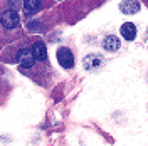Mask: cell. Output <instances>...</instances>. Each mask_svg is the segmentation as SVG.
<instances>
[{
    "mask_svg": "<svg viewBox=\"0 0 148 146\" xmlns=\"http://www.w3.org/2000/svg\"><path fill=\"white\" fill-rule=\"evenodd\" d=\"M57 61H59L61 67H64V69H73L74 67V55L67 47L57 49Z\"/></svg>",
    "mask_w": 148,
    "mask_h": 146,
    "instance_id": "1",
    "label": "cell"
},
{
    "mask_svg": "<svg viewBox=\"0 0 148 146\" xmlns=\"http://www.w3.org/2000/svg\"><path fill=\"white\" fill-rule=\"evenodd\" d=\"M17 62L20 67H24V69H30L34 62H36V59H34V55H32V50H29V49H20L17 52Z\"/></svg>",
    "mask_w": 148,
    "mask_h": 146,
    "instance_id": "2",
    "label": "cell"
},
{
    "mask_svg": "<svg viewBox=\"0 0 148 146\" xmlns=\"http://www.w3.org/2000/svg\"><path fill=\"white\" fill-rule=\"evenodd\" d=\"M2 25L5 29H15L18 25V15L14 10H7L2 14Z\"/></svg>",
    "mask_w": 148,
    "mask_h": 146,
    "instance_id": "3",
    "label": "cell"
},
{
    "mask_svg": "<svg viewBox=\"0 0 148 146\" xmlns=\"http://www.w3.org/2000/svg\"><path fill=\"white\" fill-rule=\"evenodd\" d=\"M83 64H84V69L86 71H96L103 64V57L99 54H89V55L84 57Z\"/></svg>",
    "mask_w": 148,
    "mask_h": 146,
    "instance_id": "4",
    "label": "cell"
},
{
    "mask_svg": "<svg viewBox=\"0 0 148 146\" xmlns=\"http://www.w3.org/2000/svg\"><path fill=\"white\" fill-rule=\"evenodd\" d=\"M32 55H34V59H37V61H44L46 62L47 61V47L44 42H36L34 46H32Z\"/></svg>",
    "mask_w": 148,
    "mask_h": 146,
    "instance_id": "5",
    "label": "cell"
},
{
    "mask_svg": "<svg viewBox=\"0 0 148 146\" xmlns=\"http://www.w3.org/2000/svg\"><path fill=\"white\" fill-rule=\"evenodd\" d=\"M120 34L123 35V39H126V40H133V39L136 37V27H135V24H131V22H125V24L120 27Z\"/></svg>",
    "mask_w": 148,
    "mask_h": 146,
    "instance_id": "6",
    "label": "cell"
},
{
    "mask_svg": "<svg viewBox=\"0 0 148 146\" xmlns=\"http://www.w3.org/2000/svg\"><path fill=\"white\" fill-rule=\"evenodd\" d=\"M120 9H121L123 14L133 15V14H136V12L140 10V2H136V0H125V2L120 5Z\"/></svg>",
    "mask_w": 148,
    "mask_h": 146,
    "instance_id": "7",
    "label": "cell"
},
{
    "mask_svg": "<svg viewBox=\"0 0 148 146\" xmlns=\"http://www.w3.org/2000/svg\"><path fill=\"white\" fill-rule=\"evenodd\" d=\"M120 39L114 35H108L104 37V40H103V47L106 49V50H110V52H116L118 49H120Z\"/></svg>",
    "mask_w": 148,
    "mask_h": 146,
    "instance_id": "8",
    "label": "cell"
},
{
    "mask_svg": "<svg viewBox=\"0 0 148 146\" xmlns=\"http://www.w3.org/2000/svg\"><path fill=\"white\" fill-rule=\"evenodd\" d=\"M42 9V0H24V12L25 14H36Z\"/></svg>",
    "mask_w": 148,
    "mask_h": 146,
    "instance_id": "9",
    "label": "cell"
}]
</instances>
